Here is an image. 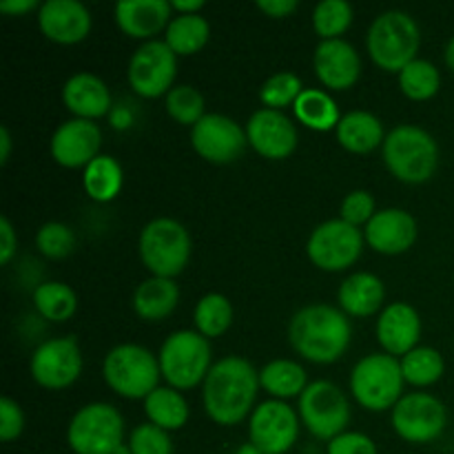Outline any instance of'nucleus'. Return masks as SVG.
I'll use <instances>...</instances> for the list:
<instances>
[{
  "mask_svg": "<svg viewBox=\"0 0 454 454\" xmlns=\"http://www.w3.org/2000/svg\"><path fill=\"white\" fill-rule=\"evenodd\" d=\"M177 56L167 43L149 40L133 53L129 62V82L142 98H160L173 89Z\"/></svg>",
  "mask_w": 454,
  "mask_h": 454,
  "instance_id": "13",
  "label": "nucleus"
},
{
  "mask_svg": "<svg viewBox=\"0 0 454 454\" xmlns=\"http://www.w3.org/2000/svg\"><path fill=\"white\" fill-rule=\"evenodd\" d=\"M353 328L341 310L328 304H313L297 310L288 337L297 353L313 364H333L346 353Z\"/></svg>",
  "mask_w": 454,
  "mask_h": 454,
  "instance_id": "2",
  "label": "nucleus"
},
{
  "mask_svg": "<svg viewBox=\"0 0 454 454\" xmlns=\"http://www.w3.org/2000/svg\"><path fill=\"white\" fill-rule=\"evenodd\" d=\"M419 27L408 13L386 12L368 29V53L384 71L402 74L419 51Z\"/></svg>",
  "mask_w": 454,
  "mask_h": 454,
  "instance_id": "4",
  "label": "nucleus"
},
{
  "mask_svg": "<svg viewBox=\"0 0 454 454\" xmlns=\"http://www.w3.org/2000/svg\"><path fill=\"white\" fill-rule=\"evenodd\" d=\"M177 301H180V288L173 279L151 278L136 288L133 309L145 322H160L176 310Z\"/></svg>",
  "mask_w": 454,
  "mask_h": 454,
  "instance_id": "25",
  "label": "nucleus"
},
{
  "mask_svg": "<svg viewBox=\"0 0 454 454\" xmlns=\"http://www.w3.org/2000/svg\"><path fill=\"white\" fill-rule=\"evenodd\" d=\"M353 22V7L346 0H324L313 12V27L324 40H337Z\"/></svg>",
  "mask_w": 454,
  "mask_h": 454,
  "instance_id": "37",
  "label": "nucleus"
},
{
  "mask_svg": "<svg viewBox=\"0 0 454 454\" xmlns=\"http://www.w3.org/2000/svg\"><path fill=\"white\" fill-rule=\"evenodd\" d=\"M446 62H448V67L454 71V38L448 43V47H446Z\"/></svg>",
  "mask_w": 454,
  "mask_h": 454,
  "instance_id": "50",
  "label": "nucleus"
},
{
  "mask_svg": "<svg viewBox=\"0 0 454 454\" xmlns=\"http://www.w3.org/2000/svg\"><path fill=\"white\" fill-rule=\"evenodd\" d=\"M337 140L350 153H371L380 145H384V127L380 120L368 111H353L346 114L337 124Z\"/></svg>",
  "mask_w": 454,
  "mask_h": 454,
  "instance_id": "27",
  "label": "nucleus"
},
{
  "mask_svg": "<svg viewBox=\"0 0 454 454\" xmlns=\"http://www.w3.org/2000/svg\"><path fill=\"white\" fill-rule=\"evenodd\" d=\"M171 7L176 9L180 16H189V13H198L200 9L204 7L202 0H189V3H182V0H176V3H171Z\"/></svg>",
  "mask_w": 454,
  "mask_h": 454,
  "instance_id": "48",
  "label": "nucleus"
},
{
  "mask_svg": "<svg viewBox=\"0 0 454 454\" xmlns=\"http://www.w3.org/2000/svg\"><path fill=\"white\" fill-rule=\"evenodd\" d=\"M300 415L310 434L333 442L350 421V403L331 381H313L300 397Z\"/></svg>",
  "mask_w": 454,
  "mask_h": 454,
  "instance_id": "10",
  "label": "nucleus"
},
{
  "mask_svg": "<svg viewBox=\"0 0 454 454\" xmlns=\"http://www.w3.org/2000/svg\"><path fill=\"white\" fill-rule=\"evenodd\" d=\"M257 7H260V12H264L266 16L270 18H286L295 12L297 3L295 0H260Z\"/></svg>",
  "mask_w": 454,
  "mask_h": 454,
  "instance_id": "46",
  "label": "nucleus"
},
{
  "mask_svg": "<svg viewBox=\"0 0 454 454\" xmlns=\"http://www.w3.org/2000/svg\"><path fill=\"white\" fill-rule=\"evenodd\" d=\"M238 454H262V450L257 446H253V443H244L238 450Z\"/></svg>",
  "mask_w": 454,
  "mask_h": 454,
  "instance_id": "51",
  "label": "nucleus"
},
{
  "mask_svg": "<svg viewBox=\"0 0 454 454\" xmlns=\"http://www.w3.org/2000/svg\"><path fill=\"white\" fill-rule=\"evenodd\" d=\"M359 71L362 60L346 40H322L315 49V74L324 87L346 91L357 82Z\"/></svg>",
  "mask_w": 454,
  "mask_h": 454,
  "instance_id": "20",
  "label": "nucleus"
},
{
  "mask_svg": "<svg viewBox=\"0 0 454 454\" xmlns=\"http://www.w3.org/2000/svg\"><path fill=\"white\" fill-rule=\"evenodd\" d=\"M102 375L109 388L120 397L146 399L155 388H160L158 381L162 371L160 359H155L151 350L136 344H122L106 355Z\"/></svg>",
  "mask_w": 454,
  "mask_h": 454,
  "instance_id": "5",
  "label": "nucleus"
},
{
  "mask_svg": "<svg viewBox=\"0 0 454 454\" xmlns=\"http://www.w3.org/2000/svg\"><path fill=\"white\" fill-rule=\"evenodd\" d=\"M62 100L80 120H96L109 114L111 93L106 84L93 74L71 75L62 89Z\"/></svg>",
  "mask_w": 454,
  "mask_h": 454,
  "instance_id": "24",
  "label": "nucleus"
},
{
  "mask_svg": "<svg viewBox=\"0 0 454 454\" xmlns=\"http://www.w3.org/2000/svg\"><path fill=\"white\" fill-rule=\"evenodd\" d=\"M260 388V372L242 357H224L208 371L204 380V408L220 426L244 421L255 403Z\"/></svg>",
  "mask_w": 454,
  "mask_h": 454,
  "instance_id": "1",
  "label": "nucleus"
},
{
  "mask_svg": "<svg viewBox=\"0 0 454 454\" xmlns=\"http://www.w3.org/2000/svg\"><path fill=\"white\" fill-rule=\"evenodd\" d=\"M300 434V419L288 403L273 399L253 411L248 421V437L262 454H284L291 450Z\"/></svg>",
  "mask_w": 454,
  "mask_h": 454,
  "instance_id": "14",
  "label": "nucleus"
},
{
  "mask_svg": "<svg viewBox=\"0 0 454 454\" xmlns=\"http://www.w3.org/2000/svg\"><path fill=\"white\" fill-rule=\"evenodd\" d=\"M82 372V355L74 337L49 340L31 357V377L47 390H62Z\"/></svg>",
  "mask_w": 454,
  "mask_h": 454,
  "instance_id": "15",
  "label": "nucleus"
},
{
  "mask_svg": "<svg viewBox=\"0 0 454 454\" xmlns=\"http://www.w3.org/2000/svg\"><path fill=\"white\" fill-rule=\"evenodd\" d=\"M195 328L207 340L224 335L233 324V306L220 293H208L195 306Z\"/></svg>",
  "mask_w": 454,
  "mask_h": 454,
  "instance_id": "33",
  "label": "nucleus"
},
{
  "mask_svg": "<svg viewBox=\"0 0 454 454\" xmlns=\"http://www.w3.org/2000/svg\"><path fill=\"white\" fill-rule=\"evenodd\" d=\"M293 109H295L297 120L313 131H331L341 120L335 100L317 89H304Z\"/></svg>",
  "mask_w": 454,
  "mask_h": 454,
  "instance_id": "30",
  "label": "nucleus"
},
{
  "mask_svg": "<svg viewBox=\"0 0 454 454\" xmlns=\"http://www.w3.org/2000/svg\"><path fill=\"white\" fill-rule=\"evenodd\" d=\"M167 111L176 122L198 124L204 118V98L189 84H177L167 93Z\"/></svg>",
  "mask_w": 454,
  "mask_h": 454,
  "instance_id": "39",
  "label": "nucleus"
},
{
  "mask_svg": "<svg viewBox=\"0 0 454 454\" xmlns=\"http://www.w3.org/2000/svg\"><path fill=\"white\" fill-rule=\"evenodd\" d=\"M146 417L162 430H180L189 421V406L176 388H155L145 399Z\"/></svg>",
  "mask_w": 454,
  "mask_h": 454,
  "instance_id": "29",
  "label": "nucleus"
},
{
  "mask_svg": "<svg viewBox=\"0 0 454 454\" xmlns=\"http://www.w3.org/2000/svg\"><path fill=\"white\" fill-rule=\"evenodd\" d=\"M191 142L207 162L231 164L244 153L248 136L235 120L222 114H208L193 127Z\"/></svg>",
  "mask_w": 454,
  "mask_h": 454,
  "instance_id": "16",
  "label": "nucleus"
},
{
  "mask_svg": "<svg viewBox=\"0 0 454 454\" xmlns=\"http://www.w3.org/2000/svg\"><path fill=\"white\" fill-rule=\"evenodd\" d=\"M384 284L372 273H355L340 286L341 309L355 317H368L384 304Z\"/></svg>",
  "mask_w": 454,
  "mask_h": 454,
  "instance_id": "26",
  "label": "nucleus"
},
{
  "mask_svg": "<svg viewBox=\"0 0 454 454\" xmlns=\"http://www.w3.org/2000/svg\"><path fill=\"white\" fill-rule=\"evenodd\" d=\"M402 362L393 355H368L350 375V390L359 406L372 412H384L395 408L402 399L403 390Z\"/></svg>",
  "mask_w": 454,
  "mask_h": 454,
  "instance_id": "7",
  "label": "nucleus"
},
{
  "mask_svg": "<svg viewBox=\"0 0 454 454\" xmlns=\"http://www.w3.org/2000/svg\"><path fill=\"white\" fill-rule=\"evenodd\" d=\"M366 242L384 255H399L417 239V222L403 208H386L372 215L364 231Z\"/></svg>",
  "mask_w": 454,
  "mask_h": 454,
  "instance_id": "21",
  "label": "nucleus"
},
{
  "mask_svg": "<svg viewBox=\"0 0 454 454\" xmlns=\"http://www.w3.org/2000/svg\"><path fill=\"white\" fill-rule=\"evenodd\" d=\"M9 153H12V137L7 127H0V164L9 162Z\"/></svg>",
  "mask_w": 454,
  "mask_h": 454,
  "instance_id": "49",
  "label": "nucleus"
},
{
  "mask_svg": "<svg viewBox=\"0 0 454 454\" xmlns=\"http://www.w3.org/2000/svg\"><path fill=\"white\" fill-rule=\"evenodd\" d=\"M211 368V346L195 331L173 333L160 350V371L176 390L195 388L207 380Z\"/></svg>",
  "mask_w": 454,
  "mask_h": 454,
  "instance_id": "6",
  "label": "nucleus"
},
{
  "mask_svg": "<svg viewBox=\"0 0 454 454\" xmlns=\"http://www.w3.org/2000/svg\"><path fill=\"white\" fill-rule=\"evenodd\" d=\"M25 430V415H22L20 406L13 399L3 397L0 399V439L3 442H13Z\"/></svg>",
  "mask_w": 454,
  "mask_h": 454,
  "instance_id": "43",
  "label": "nucleus"
},
{
  "mask_svg": "<svg viewBox=\"0 0 454 454\" xmlns=\"http://www.w3.org/2000/svg\"><path fill=\"white\" fill-rule=\"evenodd\" d=\"M124 419L111 403L80 408L67 430V442L75 454H115L122 446Z\"/></svg>",
  "mask_w": 454,
  "mask_h": 454,
  "instance_id": "9",
  "label": "nucleus"
},
{
  "mask_svg": "<svg viewBox=\"0 0 454 454\" xmlns=\"http://www.w3.org/2000/svg\"><path fill=\"white\" fill-rule=\"evenodd\" d=\"M38 25L53 43L75 44L91 31V13L78 0H47L38 12Z\"/></svg>",
  "mask_w": 454,
  "mask_h": 454,
  "instance_id": "19",
  "label": "nucleus"
},
{
  "mask_svg": "<svg viewBox=\"0 0 454 454\" xmlns=\"http://www.w3.org/2000/svg\"><path fill=\"white\" fill-rule=\"evenodd\" d=\"M248 145L266 160H284L295 151L297 129L282 111L260 109L247 127Z\"/></svg>",
  "mask_w": 454,
  "mask_h": 454,
  "instance_id": "17",
  "label": "nucleus"
},
{
  "mask_svg": "<svg viewBox=\"0 0 454 454\" xmlns=\"http://www.w3.org/2000/svg\"><path fill=\"white\" fill-rule=\"evenodd\" d=\"M84 191L96 202H111L122 189V168L111 155H98L84 168Z\"/></svg>",
  "mask_w": 454,
  "mask_h": 454,
  "instance_id": "32",
  "label": "nucleus"
},
{
  "mask_svg": "<svg viewBox=\"0 0 454 454\" xmlns=\"http://www.w3.org/2000/svg\"><path fill=\"white\" fill-rule=\"evenodd\" d=\"M260 386L278 399L297 397L306 390V371L291 359H275L260 371Z\"/></svg>",
  "mask_w": 454,
  "mask_h": 454,
  "instance_id": "28",
  "label": "nucleus"
},
{
  "mask_svg": "<svg viewBox=\"0 0 454 454\" xmlns=\"http://www.w3.org/2000/svg\"><path fill=\"white\" fill-rule=\"evenodd\" d=\"M0 239H3V247H0V264L7 266L13 260L18 248L16 231H13L12 222L7 217H0Z\"/></svg>",
  "mask_w": 454,
  "mask_h": 454,
  "instance_id": "45",
  "label": "nucleus"
},
{
  "mask_svg": "<svg viewBox=\"0 0 454 454\" xmlns=\"http://www.w3.org/2000/svg\"><path fill=\"white\" fill-rule=\"evenodd\" d=\"M35 247L49 260H65L67 255L74 253V231L67 224H60V222H49L35 235Z\"/></svg>",
  "mask_w": 454,
  "mask_h": 454,
  "instance_id": "40",
  "label": "nucleus"
},
{
  "mask_svg": "<svg viewBox=\"0 0 454 454\" xmlns=\"http://www.w3.org/2000/svg\"><path fill=\"white\" fill-rule=\"evenodd\" d=\"M171 9L167 0H122L115 4V22L131 38H151L168 27Z\"/></svg>",
  "mask_w": 454,
  "mask_h": 454,
  "instance_id": "23",
  "label": "nucleus"
},
{
  "mask_svg": "<svg viewBox=\"0 0 454 454\" xmlns=\"http://www.w3.org/2000/svg\"><path fill=\"white\" fill-rule=\"evenodd\" d=\"M140 257L146 269L153 273V278L173 279L189 264V233L180 222L158 217L142 229Z\"/></svg>",
  "mask_w": 454,
  "mask_h": 454,
  "instance_id": "8",
  "label": "nucleus"
},
{
  "mask_svg": "<svg viewBox=\"0 0 454 454\" xmlns=\"http://www.w3.org/2000/svg\"><path fill=\"white\" fill-rule=\"evenodd\" d=\"M364 235L357 226L344 220H328L313 231L309 239V257L315 266L328 273L346 270L359 260Z\"/></svg>",
  "mask_w": 454,
  "mask_h": 454,
  "instance_id": "11",
  "label": "nucleus"
},
{
  "mask_svg": "<svg viewBox=\"0 0 454 454\" xmlns=\"http://www.w3.org/2000/svg\"><path fill=\"white\" fill-rule=\"evenodd\" d=\"M372 215H375V200L368 191H353L350 195H346L344 204H341V220L359 226L368 224Z\"/></svg>",
  "mask_w": 454,
  "mask_h": 454,
  "instance_id": "42",
  "label": "nucleus"
},
{
  "mask_svg": "<svg viewBox=\"0 0 454 454\" xmlns=\"http://www.w3.org/2000/svg\"><path fill=\"white\" fill-rule=\"evenodd\" d=\"M421 335V319L412 306L397 301L381 313L377 322V337L386 355H408L415 350Z\"/></svg>",
  "mask_w": 454,
  "mask_h": 454,
  "instance_id": "22",
  "label": "nucleus"
},
{
  "mask_svg": "<svg viewBox=\"0 0 454 454\" xmlns=\"http://www.w3.org/2000/svg\"><path fill=\"white\" fill-rule=\"evenodd\" d=\"M439 71L428 60H412L406 69L399 74V87L411 100H428L439 91Z\"/></svg>",
  "mask_w": 454,
  "mask_h": 454,
  "instance_id": "36",
  "label": "nucleus"
},
{
  "mask_svg": "<svg viewBox=\"0 0 454 454\" xmlns=\"http://www.w3.org/2000/svg\"><path fill=\"white\" fill-rule=\"evenodd\" d=\"M208 35H211L208 22L198 13H189V16H177L168 22L164 43L171 47L176 56H191L207 44Z\"/></svg>",
  "mask_w": 454,
  "mask_h": 454,
  "instance_id": "31",
  "label": "nucleus"
},
{
  "mask_svg": "<svg viewBox=\"0 0 454 454\" xmlns=\"http://www.w3.org/2000/svg\"><path fill=\"white\" fill-rule=\"evenodd\" d=\"M34 301L38 313L49 322H67L75 313V293L62 282H44L35 288Z\"/></svg>",
  "mask_w": 454,
  "mask_h": 454,
  "instance_id": "34",
  "label": "nucleus"
},
{
  "mask_svg": "<svg viewBox=\"0 0 454 454\" xmlns=\"http://www.w3.org/2000/svg\"><path fill=\"white\" fill-rule=\"evenodd\" d=\"M384 162L397 180L424 184L437 171V142L415 124L395 127L384 140Z\"/></svg>",
  "mask_w": 454,
  "mask_h": 454,
  "instance_id": "3",
  "label": "nucleus"
},
{
  "mask_svg": "<svg viewBox=\"0 0 454 454\" xmlns=\"http://www.w3.org/2000/svg\"><path fill=\"white\" fill-rule=\"evenodd\" d=\"M35 7H38V0H3L0 3V12L9 16H22Z\"/></svg>",
  "mask_w": 454,
  "mask_h": 454,
  "instance_id": "47",
  "label": "nucleus"
},
{
  "mask_svg": "<svg viewBox=\"0 0 454 454\" xmlns=\"http://www.w3.org/2000/svg\"><path fill=\"white\" fill-rule=\"evenodd\" d=\"M102 133L91 120H69L51 137V155L65 168H87L100 151Z\"/></svg>",
  "mask_w": 454,
  "mask_h": 454,
  "instance_id": "18",
  "label": "nucleus"
},
{
  "mask_svg": "<svg viewBox=\"0 0 454 454\" xmlns=\"http://www.w3.org/2000/svg\"><path fill=\"white\" fill-rule=\"evenodd\" d=\"M131 454H173V443L167 430L153 424H142L129 437Z\"/></svg>",
  "mask_w": 454,
  "mask_h": 454,
  "instance_id": "41",
  "label": "nucleus"
},
{
  "mask_svg": "<svg viewBox=\"0 0 454 454\" xmlns=\"http://www.w3.org/2000/svg\"><path fill=\"white\" fill-rule=\"evenodd\" d=\"M301 93H304L301 80L291 71H279L262 84L260 100L264 102L266 109L279 111L288 105H295Z\"/></svg>",
  "mask_w": 454,
  "mask_h": 454,
  "instance_id": "38",
  "label": "nucleus"
},
{
  "mask_svg": "<svg viewBox=\"0 0 454 454\" xmlns=\"http://www.w3.org/2000/svg\"><path fill=\"white\" fill-rule=\"evenodd\" d=\"M328 454H377V446L362 433H341L328 443Z\"/></svg>",
  "mask_w": 454,
  "mask_h": 454,
  "instance_id": "44",
  "label": "nucleus"
},
{
  "mask_svg": "<svg viewBox=\"0 0 454 454\" xmlns=\"http://www.w3.org/2000/svg\"><path fill=\"white\" fill-rule=\"evenodd\" d=\"M443 357L434 348H415L402 357L403 380L412 386H430L442 380Z\"/></svg>",
  "mask_w": 454,
  "mask_h": 454,
  "instance_id": "35",
  "label": "nucleus"
},
{
  "mask_svg": "<svg viewBox=\"0 0 454 454\" xmlns=\"http://www.w3.org/2000/svg\"><path fill=\"white\" fill-rule=\"evenodd\" d=\"M446 408L437 397L411 393L393 408V428L403 442L430 443L446 428Z\"/></svg>",
  "mask_w": 454,
  "mask_h": 454,
  "instance_id": "12",
  "label": "nucleus"
}]
</instances>
